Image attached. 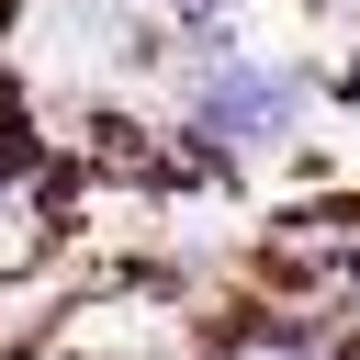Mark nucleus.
Here are the masks:
<instances>
[{
	"mask_svg": "<svg viewBox=\"0 0 360 360\" xmlns=\"http://www.w3.org/2000/svg\"><path fill=\"white\" fill-rule=\"evenodd\" d=\"M292 112H304V79H292V68L225 56V68L202 79V135H225V146H270V135H292Z\"/></svg>",
	"mask_w": 360,
	"mask_h": 360,
	"instance_id": "obj_1",
	"label": "nucleus"
}]
</instances>
